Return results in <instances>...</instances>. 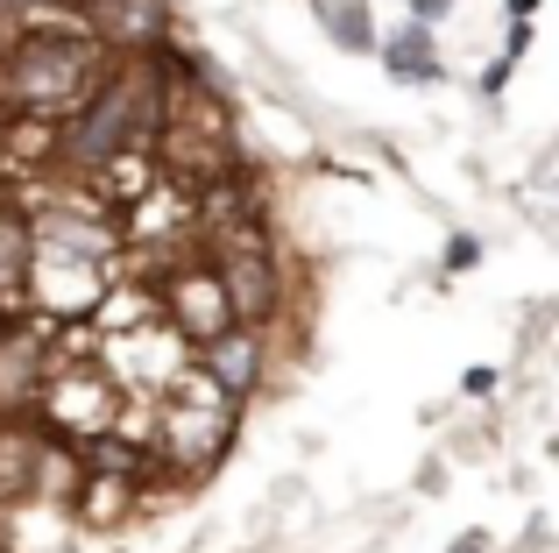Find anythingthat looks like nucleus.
<instances>
[{
    "label": "nucleus",
    "instance_id": "3",
    "mask_svg": "<svg viewBox=\"0 0 559 553\" xmlns=\"http://www.w3.org/2000/svg\"><path fill=\"white\" fill-rule=\"evenodd\" d=\"M205 369H227V390H248L255 384V341H241V333H234V341H213V355H205Z\"/></svg>",
    "mask_w": 559,
    "mask_h": 553
},
{
    "label": "nucleus",
    "instance_id": "1",
    "mask_svg": "<svg viewBox=\"0 0 559 553\" xmlns=\"http://www.w3.org/2000/svg\"><path fill=\"white\" fill-rule=\"evenodd\" d=\"M85 79H93V50H85V43L36 36V43H22V50L0 64V99L43 114V107H57V99H71Z\"/></svg>",
    "mask_w": 559,
    "mask_h": 553
},
{
    "label": "nucleus",
    "instance_id": "2",
    "mask_svg": "<svg viewBox=\"0 0 559 553\" xmlns=\"http://www.w3.org/2000/svg\"><path fill=\"white\" fill-rule=\"evenodd\" d=\"M178 319H185V327L191 333H219V327H227V291H219V276H185V284H178Z\"/></svg>",
    "mask_w": 559,
    "mask_h": 553
}]
</instances>
